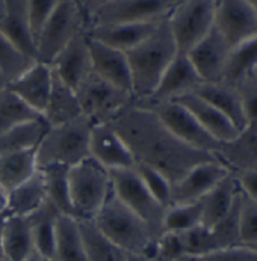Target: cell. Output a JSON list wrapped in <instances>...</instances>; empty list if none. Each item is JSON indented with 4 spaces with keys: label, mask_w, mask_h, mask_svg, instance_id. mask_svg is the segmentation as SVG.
Returning <instances> with one entry per match:
<instances>
[{
    "label": "cell",
    "mask_w": 257,
    "mask_h": 261,
    "mask_svg": "<svg viewBox=\"0 0 257 261\" xmlns=\"http://www.w3.org/2000/svg\"><path fill=\"white\" fill-rule=\"evenodd\" d=\"M110 124L127 144L135 163H146L160 171L171 183L177 181L191 168L218 159L183 144L151 109L135 101Z\"/></svg>",
    "instance_id": "cell-1"
},
{
    "label": "cell",
    "mask_w": 257,
    "mask_h": 261,
    "mask_svg": "<svg viewBox=\"0 0 257 261\" xmlns=\"http://www.w3.org/2000/svg\"><path fill=\"white\" fill-rule=\"evenodd\" d=\"M177 53L179 50L168 24V17L159 23L146 41L126 51L132 77V95L136 103L151 97L163 71Z\"/></svg>",
    "instance_id": "cell-2"
},
{
    "label": "cell",
    "mask_w": 257,
    "mask_h": 261,
    "mask_svg": "<svg viewBox=\"0 0 257 261\" xmlns=\"http://www.w3.org/2000/svg\"><path fill=\"white\" fill-rule=\"evenodd\" d=\"M92 221L106 237L129 255L156 258L157 237L139 216L118 199L112 186L106 201Z\"/></svg>",
    "instance_id": "cell-3"
},
{
    "label": "cell",
    "mask_w": 257,
    "mask_h": 261,
    "mask_svg": "<svg viewBox=\"0 0 257 261\" xmlns=\"http://www.w3.org/2000/svg\"><path fill=\"white\" fill-rule=\"evenodd\" d=\"M92 122L86 116H79L70 122L49 127L37 147L38 168L61 165L73 166L89 157V136Z\"/></svg>",
    "instance_id": "cell-4"
},
{
    "label": "cell",
    "mask_w": 257,
    "mask_h": 261,
    "mask_svg": "<svg viewBox=\"0 0 257 261\" xmlns=\"http://www.w3.org/2000/svg\"><path fill=\"white\" fill-rule=\"evenodd\" d=\"M68 189L76 219H94L110 192L109 171L92 157L68 168Z\"/></svg>",
    "instance_id": "cell-5"
},
{
    "label": "cell",
    "mask_w": 257,
    "mask_h": 261,
    "mask_svg": "<svg viewBox=\"0 0 257 261\" xmlns=\"http://www.w3.org/2000/svg\"><path fill=\"white\" fill-rule=\"evenodd\" d=\"M179 0H106L85 14V29L167 18Z\"/></svg>",
    "instance_id": "cell-6"
},
{
    "label": "cell",
    "mask_w": 257,
    "mask_h": 261,
    "mask_svg": "<svg viewBox=\"0 0 257 261\" xmlns=\"http://www.w3.org/2000/svg\"><path fill=\"white\" fill-rule=\"evenodd\" d=\"M85 29V14L77 0H61L35 39V58L52 64L56 55Z\"/></svg>",
    "instance_id": "cell-7"
},
{
    "label": "cell",
    "mask_w": 257,
    "mask_h": 261,
    "mask_svg": "<svg viewBox=\"0 0 257 261\" xmlns=\"http://www.w3.org/2000/svg\"><path fill=\"white\" fill-rule=\"evenodd\" d=\"M76 94L82 115L92 124L110 122L135 101L130 92L110 85L94 73L77 86Z\"/></svg>",
    "instance_id": "cell-8"
},
{
    "label": "cell",
    "mask_w": 257,
    "mask_h": 261,
    "mask_svg": "<svg viewBox=\"0 0 257 261\" xmlns=\"http://www.w3.org/2000/svg\"><path fill=\"white\" fill-rule=\"evenodd\" d=\"M110 186L118 199L139 216L151 232L159 237L162 234V221L165 207L148 192L133 168L109 171Z\"/></svg>",
    "instance_id": "cell-9"
},
{
    "label": "cell",
    "mask_w": 257,
    "mask_h": 261,
    "mask_svg": "<svg viewBox=\"0 0 257 261\" xmlns=\"http://www.w3.org/2000/svg\"><path fill=\"white\" fill-rule=\"evenodd\" d=\"M215 21V0H179L168 15V24L177 50L188 53Z\"/></svg>",
    "instance_id": "cell-10"
},
{
    "label": "cell",
    "mask_w": 257,
    "mask_h": 261,
    "mask_svg": "<svg viewBox=\"0 0 257 261\" xmlns=\"http://www.w3.org/2000/svg\"><path fill=\"white\" fill-rule=\"evenodd\" d=\"M139 105V103H138ZM144 108L151 109L157 115V118L162 121V124L183 144L189 145L191 148L214 154L217 155L221 145L218 141H215L197 121V118L183 108L180 103L171 100V101H162L154 105H141Z\"/></svg>",
    "instance_id": "cell-11"
},
{
    "label": "cell",
    "mask_w": 257,
    "mask_h": 261,
    "mask_svg": "<svg viewBox=\"0 0 257 261\" xmlns=\"http://www.w3.org/2000/svg\"><path fill=\"white\" fill-rule=\"evenodd\" d=\"M231 47L214 26L186 55L203 83H217L224 80V73Z\"/></svg>",
    "instance_id": "cell-12"
},
{
    "label": "cell",
    "mask_w": 257,
    "mask_h": 261,
    "mask_svg": "<svg viewBox=\"0 0 257 261\" xmlns=\"http://www.w3.org/2000/svg\"><path fill=\"white\" fill-rule=\"evenodd\" d=\"M230 174V169L220 159L203 162L191 168L171 185V204H186L200 201L211 189Z\"/></svg>",
    "instance_id": "cell-13"
},
{
    "label": "cell",
    "mask_w": 257,
    "mask_h": 261,
    "mask_svg": "<svg viewBox=\"0 0 257 261\" xmlns=\"http://www.w3.org/2000/svg\"><path fill=\"white\" fill-rule=\"evenodd\" d=\"M214 26L231 48L257 34V18L248 0H215Z\"/></svg>",
    "instance_id": "cell-14"
},
{
    "label": "cell",
    "mask_w": 257,
    "mask_h": 261,
    "mask_svg": "<svg viewBox=\"0 0 257 261\" xmlns=\"http://www.w3.org/2000/svg\"><path fill=\"white\" fill-rule=\"evenodd\" d=\"M201 83L203 80L189 61L188 55L179 51L163 71L151 97L146 101H141L139 105H154L176 100L184 94L194 92Z\"/></svg>",
    "instance_id": "cell-15"
},
{
    "label": "cell",
    "mask_w": 257,
    "mask_h": 261,
    "mask_svg": "<svg viewBox=\"0 0 257 261\" xmlns=\"http://www.w3.org/2000/svg\"><path fill=\"white\" fill-rule=\"evenodd\" d=\"M89 157L108 171L127 169L135 166V159L110 122L94 124L89 136Z\"/></svg>",
    "instance_id": "cell-16"
},
{
    "label": "cell",
    "mask_w": 257,
    "mask_h": 261,
    "mask_svg": "<svg viewBox=\"0 0 257 261\" xmlns=\"http://www.w3.org/2000/svg\"><path fill=\"white\" fill-rule=\"evenodd\" d=\"M50 67L53 73L70 88H73L74 91L92 73L88 37L85 29L77 32L73 39L56 55Z\"/></svg>",
    "instance_id": "cell-17"
},
{
    "label": "cell",
    "mask_w": 257,
    "mask_h": 261,
    "mask_svg": "<svg viewBox=\"0 0 257 261\" xmlns=\"http://www.w3.org/2000/svg\"><path fill=\"white\" fill-rule=\"evenodd\" d=\"M86 37L92 73L110 85L132 94V77L126 53L91 38L88 34Z\"/></svg>",
    "instance_id": "cell-18"
},
{
    "label": "cell",
    "mask_w": 257,
    "mask_h": 261,
    "mask_svg": "<svg viewBox=\"0 0 257 261\" xmlns=\"http://www.w3.org/2000/svg\"><path fill=\"white\" fill-rule=\"evenodd\" d=\"M53 83V70L49 64L35 61L25 73L8 82L6 86L18 95L31 109L39 113L47 106Z\"/></svg>",
    "instance_id": "cell-19"
},
{
    "label": "cell",
    "mask_w": 257,
    "mask_h": 261,
    "mask_svg": "<svg viewBox=\"0 0 257 261\" xmlns=\"http://www.w3.org/2000/svg\"><path fill=\"white\" fill-rule=\"evenodd\" d=\"M174 101L180 103L192 113L197 118V121L203 125V128L220 144H227L239 135L238 128L231 124V121L224 113H221L215 106L207 103L195 92L184 94L182 97L176 98Z\"/></svg>",
    "instance_id": "cell-20"
},
{
    "label": "cell",
    "mask_w": 257,
    "mask_h": 261,
    "mask_svg": "<svg viewBox=\"0 0 257 261\" xmlns=\"http://www.w3.org/2000/svg\"><path fill=\"white\" fill-rule=\"evenodd\" d=\"M165 20V18H163ZM162 20L157 21H144V23H120L109 26H96L85 29L91 38L118 48L121 51H129L146 41L159 26Z\"/></svg>",
    "instance_id": "cell-21"
},
{
    "label": "cell",
    "mask_w": 257,
    "mask_h": 261,
    "mask_svg": "<svg viewBox=\"0 0 257 261\" xmlns=\"http://www.w3.org/2000/svg\"><path fill=\"white\" fill-rule=\"evenodd\" d=\"M197 95L204 98L207 103L215 106L221 113H224L239 133L247 130V119L242 108L239 92L235 85L227 82L217 83H201L195 91Z\"/></svg>",
    "instance_id": "cell-22"
},
{
    "label": "cell",
    "mask_w": 257,
    "mask_h": 261,
    "mask_svg": "<svg viewBox=\"0 0 257 261\" xmlns=\"http://www.w3.org/2000/svg\"><path fill=\"white\" fill-rule=\"evenodd\" d=\"M32 226L29 218L8 216L0 232V255L5 261H23L32 254Z\"/></svg>",
    "instance_id": "cell-23"
},
{
    "label": "cell",
    "mask_w": 257,
    "mask_h": 261,
    "mask_svg": "<svg viewBox=\"0 0 257 261\" xmlns=\"http://www.w3.org/2000/svg\"><path fill=\"white\" fill-rule=\"evenodd\" d=\"M47 202L45 183L41 171L6 193V212L9 216L28 218Z\"/></svg>",
    "instance_id": "cell-24"
},
{
    "label": "cell",
    "mask_w": 257,
    "mask_h": 261,
    "mask_svg": "<svg viewBox=\"0 0 257 261\" xmlns=\"http://www.w3.org/2000/svg\"><path fill=\"white\" fill-rule=\"evenodd\" d=\"M241 189L235 174H228L217 186H214L201 199V218L204 226H214L221 221L235 205Z\"/></svg>",
    "instance_id": "cell-25"
},
{
    "label": "cell",
    "mask_w": 257,
    "mask_h": 261,
    "mask_svg": "<svg viewBox=\"0 0 257 261\" xmlns=\"http://www.w3.org/2000/svg\"><path fill=\"white\" fill-rule=\"evenodd\" d=\"M82 116V109L77 100V94L65 82H62L53 73V83L47 106L42 112V118L49 127L70 122Z\"/></svg>",
    "instance_id": "cell-26"
},
{
    "label": "cell",
    "mask_w": 257,
    "mask_h": 261,
    "mask_svg": "<svg viewBox=\"0 0 257 261\" xmlns=\"http://www.w3.org/2000/svg\"><path fill=\"white\" fill-rule=\"evenodd\" d=\"M38 171L37 149L0 152V189L6 193Z\"/></svg>",
    "instance_id": "cell-27"
},
{
    "label": "cell",
    "mask_w": 257,
    "mask_h": 261,
    "mask_svg": "<svg viewBox=\"0 0 257 261\" xmlns=\"http://www.w3.org/2000/svg\"><path fill=\"white\" fill-rule=\"evenodd\" d=\"M0 31L21 51L35 58V42L29 29L26 0H6V12L0 23Z\"/></svg>",
    "instance_id": "cell-28"
},
{
    "label": "cell",
    "mask_w": 257,
    "mask_h": 261,
    "mask_svg": "<svg viewBox=\"0 0 257 261\" xmlns=\"http://www.w3.org/2000/svg\"><path fill=\"white\" fill-rule=\"evenodd\" d=\"M86 261H129L130 255L118 248L94 224L92 219H77Z\"/></svg>",
    "instance_id": "cell-29"
},
{
    "label": "cell",
    "mask_w": 257,
    "mask_h": 261,
    "mask_svg": "<svg viewBox=\"0 0 257 261\" xmlns=\"http://www.w3.org/2000/svg\"><path fill=\"white\" fill-rule=\"evenodd\" d=\"M217 157L231 174L257 168V133L251 130L239 133L233 141L221 145Z\"/></svg>",
    "instance_id": "cell-30"
},
{
    "label": "cell",
    "mask_w": 257,
    "mask_h": 261,
    "mask_svg": "<svg viewBox=\"0 0 257 261\" xmlns=\"http://www.w3.org/2000/svg\"><path fill=\"white\" fill-rule=\"evenodd\" d=\"M53 261H86L77 219L59 215L55 224Z\"/></svg>",
    "instance_id": "cell-31"
},
{
    "label": "cell",
    "mask_w": 257,
    "mask_h": 261,
    "mask_svg": "<svg viewBox=\"0 0 257 261\" xmlns=\"http://www.w3.org/2000/svg\"><path fill=\"white\" fill-rule=\"evenodd\" d=\"M61 213L47 201L38 212L28 216L32 226L34 249L49 261L55 254V224Z\"/></svg>",
    "instance_id": "cell-32"
},
{
    "label": "cell",
    "mask_w": 257,
    "mask_h": 261,
    "mask_svg": "<svg viewBox=\"0 0 257 261\" xmlns=\"http://www.w3.org/2000/svg\"><path fill=\"white\" fill-rule=\"evenodd\" d=\"M44 177L47 201L65 216H73V205L70 199L68 189V168L61 165H50L44 168H38Z\"/></svg>",
    "instance_id": "cell-33"
},
{
    "label": "cell",
    "mask_w": 257,
    "mask_h": 261,
    "mask_svg": "<svg viewBox=\"0 0 257 261\" xmlns=\"http://www.w3.org/2000/svg\"><path fill=\"white\" fill-rule=\"evenodd\" d=\"M47 130L49 124L42 116L15 125L14 128L8 130L0 136V152L37 149Z\"/></svg>",
    "instance_id": "cell-34"
},
{
    "label": "cell",
    "mask_w": 257,
    "mask_h": 261,
    "mask_svg": "<svg viewBox=\"0 0 257 261\" xmlns=\"http://www.w3.org/2000/svg\"><path fill=\"white\" fill-rule=\"evenodd\" d=\"M257 68V34L239 42L230 50L224 80L230 85H236L244 77L251 74Z\"/></svg>",
    "instance_id": "cell-35"
},
{
    "label": "cell",
    "mask_w": 257,
    "mask_h": 261,
    "mask_svg": "<svg viewBox=\"0 0 257 261\" xmlns=\"http://www.w3.org/2000/svg\"><path fill=\"white\" fill-rule=\"evenodd\" d=\"M41 118L6 85L0 86V136L23 122Z\"/></svg>",
    "instance_id": "cell-36"
},
{
    "label": "cell",
    "mask_w": 257,
    "mask_h": 261,
    "mask_svg": "<svg viewBox=\"0 0 257 261\" xmlns=\"http://www.w3.org/2000/svg\"><path fill=\"white\" fill-rule=\"evenodd\" d=\"M198 225H203L200 201L186 202V204H173L165 208L163 221H162V232L180 234Z\"/></svg>",
    "instance_id": "cell-37"
},
{
    "label": "cell",
    "mask_w": 257,
    "mask_h": 261,
    "mask_svg": "<svg viewBox=\"0 0 257 261\" xmlns=\"http://www.w3.org/2000/svg\"><path fill=\"white\" fill-rule=\"evenodd\" d=\"M34 62V58L21 51L0 31V74L3 75L6 83L25 73Z\"/></svg>",
    "instance_id": "cell-38"
},
{
    "label": "cell",
    "mask_w": 257,
    "mask_h": 261,
    "mask_svg": "<svg viewBox=\"0 0 257 261\" xmlns=\"http://www.w3.org/2000/svg\"><path fill=\"white\" fill-rule=\"evenodd\" d=\"M239 201H241V193L231 207V210L214 226H211L217 251L225 249L231 246L241 245V232H239Z\"/></svg>",
    "instance_id": "cell-39"
},
{
    "label": "cell",
    "mask_w": 257,
    "mask_h": 261,
    "mask_svg": "<svg viewBox=\"0 0 257 261\" xmlns=\"http://www.w3.org/2000/svg\"><path fill=\"white\" fill-rule=\"evenodd\" d=\"M136 175L147 187L148 192L167 208L171 204V181L160 171L148 166L146 163H135L133 166Z\"/></svg>",
    "instance_id": "cell-40"
},
{
    "label": "cell",
    "mask_w": 257,
    "mask_h": 261,
    "mask_svg": "<svg viewBox=\"0 0 257 261\" xmlns=\"http://www.w3.org/2000/svg\"><path fill=\"white\" fill-rule=\"evenodd\" d=\"M180 239H182L184 254L206 257L211 252L217 251V245L209 226L198 225L195 228H191L184 232H180Z\"/></svg>",
    "instance_id": "cell-41"
},
{
    "label": "cell",
    "mask_w": 257,
    "mask_h": 261,
    "mask_svg": "<svg viewBox=\"0 0 257 261\" xmlns=\"http://www.w3.org/2000/svg\"><path fill=\"white\" fill-rule=\"evenodd\" d=\"M236 89L239 92L242 108L247 119V130L257 133V71L238 82Z\"/></svg>",
    "instance_id": "cell-42"
},
{
    "label": "cell",
    "mask_w": 257,
    "mask_h": 261,
    "mask_svg": "<svg viewBox=\"0 0 257 261\" xmlns=\"http://www.w3.org/2000/svg\"><path fill=\"white\" fill-rule=\"evenodd\" d=\"M239 232L241 245L253 246L257 243V201L242 192L239 201Z\"/></svg>",
    "instance_id": "cell-43"
},
{
    "label": "cell",
    "mask_w": 257,
    "mask_h": 261,
    "mask_svg": "<svg viewBox=\"0 0 257 261\" xmlns=\"http://www.w3.org/2000/svg\"><path fill=\"white\" fill-rule=\"evenodd\" d=\"M61 0H26V12H28V23L34 38L37 39L45 21L50 18L53 11L56 9Z\"/></svg>",
    "instance_id": "cell-44"
},
{
    "label": "cell",
    "mask_w": 257,
    "mask_h": 261,
    "mask_svg": "<svg viewBox=\"0 0 257 261\" xmlns=\"http://www.w3.org/2000/svg\"><path fill=\"white\" fill-rule=\"evenodd\" d=\"M184 254L180 234L162 232L156 240V258L159 261H174Z\"/></svg>",
    "instance_id": "cell-45"
},
{
    "label": "cell",
    "mask_w": 257,
    "mask_h": 261,
    "mask_svg": "<svg viewBox=\"0 0 257 261\" xmlns=\"http://www.w3.org/2000/svg\"><path fill=\"white\" fill-rule=\"evenodd\" d=\"M206 261H257V249L247 246V245H238L225 249H218L215 252H211L204 257Z\"/></svg>",
    "instance_id": "cell-46"
},
{
    "label": "cell",
    "mask_w": 257,
    "mask_h": 261,
    "mask_svg": "<svg viewBox=\"0 0 257 261\" xmlns=\"http://www.w3.org/2000/svg\"><path fill=\"white\" fill-rule=\"evenodd\" d=\"M238 178L239 189L244 195L257 201V168H251L247 171H242L239 174H235Z\"/></svg>",
    "instance_id": "cell-47"
},
{
    "label": "cell",
    "mask_w": 257,
    "mask_h": 261,
    "mask_svg": "<svg viewBox=\"0 0 257 261\" xmlns=\"http://www.w3.org/2000/svg\"><path fill=\"white\" fill-rule=\"evenodd\" d=\"M77 2H79V5L82 8L83 14H86V12H89L91 9H94L96 6H99L100 3H103L106 0H77Z\"/></svg>",
    "instance_id": "cell-48"
},
{
    "label": "cell",
    "mask_w": 257,
    "mask_h": 261,
    "mask_svg": "<svg viewBox=\"0 0 257 261\" xmlns=\"http://www.w3.org/2000/svg\"><path fill=\"white\" fill-rule=\"evenodd\" d=\"M174 261H206L204 257H200V255H192V254H183L182 257L176 258Z\"/></svg>",
    "instance_id": "cell-49"
},
{
    "label": "cell",
    "mask_w": 257,
    "mask_h": 261,
    "mask_svg": "<svg viewBox=\"0 0 257 261\" xmlns=\"http://www.w3.org/2000/svg\"><path fill=\"white\" fill-rule=\"evenodd\" d=\"M23 261H49V260H47V258H44L42 255H39L37 251H34L32 254H29V255H28V257H26Z\"/></svg>",
    "instance_id": "cell-50"
},
{
    "label": "cell",
    "mask_w": 257,
    "mask_h": 261,
    "mask_svg": "<svg viewBox=\"0 0 257 261\" xmlns=\"http://www.w3.org/2000/svg\"><path fill=\"white\" fill-rule=\"evenodd\" d=\"M6 210V192L0 189V212Z\"/></svg>",
    "instance_id": "cell-51"
},
{
    "label": "cell",
    "mask_w": 257,
    "mask_h": 261,
    "mask_svg": "<svg viewBox=\"0 0 257 261\" xmlns=\"http://www.w3.org/2000/svg\"><path fill=\"white\" fill-rule=\"evenodd\" d=\"M8 212L6 210H3V212H0V232H2V229H3V225L6 222V219H8Z\"/></svg>",
    "instance_id": "cell-52"
},
{
    "label": "cell",
    "mask_w": 257,
    "mask_h": 261,
    "mask_svg": "<svg viewBox=\"0 0 257 261\" xmlns=\"http://www.w3.org/2000/svg\"><path fill=\"white\" fill-rule=\"evenodd\" d=\"M5 12H6V0H0V23L5 17Z\"/></svg>",
    "instance_id": "cell-53"
},
{
    "label": "cell",
    "mask_w": 257,
    "mask_h": 261,
    "mask_svg": "<svg viewBox=\"0 0 257 261\" xmlns=\"http://www.w3.org/2000/svg\"><path fill=\"white\" fill-rule=\"evenodd\" d=\"M248 3H250V6H251V9H253V12H254L257 18V0H248Z\"/></svg>",
    "instance_id": "cell-54"
},
{
    "label": "cell",
    "mask_w": 257,
    "mask_h": 261,
    "mask_svg": "<svg viewBox=\"0 0 257 261\" xmlns=\"http://www.w3.org/2000/svg\"><path fill=\"white\" fill-rule=\"evenodd\" d=\"M6 85V80L3 79V75L0 74V86H5Z\"/></svg>",
    "instance_id": "cell-55"
},
{
    "label": "cell",
    "mask_w": 257,
    "mask_h": 261,
    "mask_svg": "<svg viewBox=\"0 0 257 261\" xmlns=\"http://www.w3.org/2000/svg\"><path fill=\"white\" fill-rule=\"evenodd\" d=\"M251 248H254V249H257V243H256V245H253Z\"/></svg>",
    "instance_id": "cell-56"
},
{
    "label": "cell",
    "mask_w": 257,
    "mask_h": 261,
    "mask_svg": "<svg viewBox=\"0 0 257 261\" xmlns=\"http://www.w3.org/2000/svg\"><path fill=\"white\" fill-rule=\"evenodd\" d=\"M0 261H5V260H3V258H2V257H0Z\"/></svg>",
    "instance_id": "cell-57"
},
{
    "label": "cell",
    "mask_w": 257,
    "mask_h": 261,
    "mask_svg": "<svg viewBox=\"0 0 257 261\" xmlns=\"http://www.w3.org/2000/svg\"><path fill=\"white\" fill-rule=\"evenodd\" d=\"M254 71H257V68H256V70H254Z\"/></svg>",
    "instance_id": "cell-58"
},
{
    "label": "cell",
    "mask_w": 257,
    "mask_h": 261,
    "mask_svg": "<svg viewBox=\"0 0 257 261\" xmlns=\"http://www.w3.org/2000/svg\"><path fill=\"white\" fill-rule=\"evenodd\" d=\"M0 257H2V255H0Z\"/></svg>",
    "instance_id": "cell-59"
}]
</instances>
